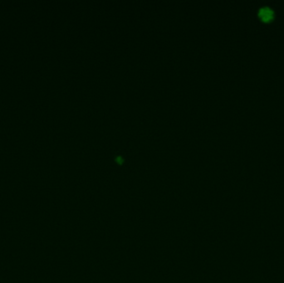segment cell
I'll return each instance as SVG.
<instances>
[{
    "instance_id": "1",
    "label": "cell",
    "mask_w": 284,
    "mask_h": 283,
    "mask_svg": "<svg viewBox=\"0 0 284 283\" xmlns=\"http://www.w3.org/2000/svg\"><path fill=\"white\" fill-rule=\"evenodd\" d=\"M258 14L260 15L261 18H262L264 21L271 20L272 18H273V11H272L271 8H267V7L261 8L260 10H259V13H258Z\"/></svg>"
}]
</instances>
